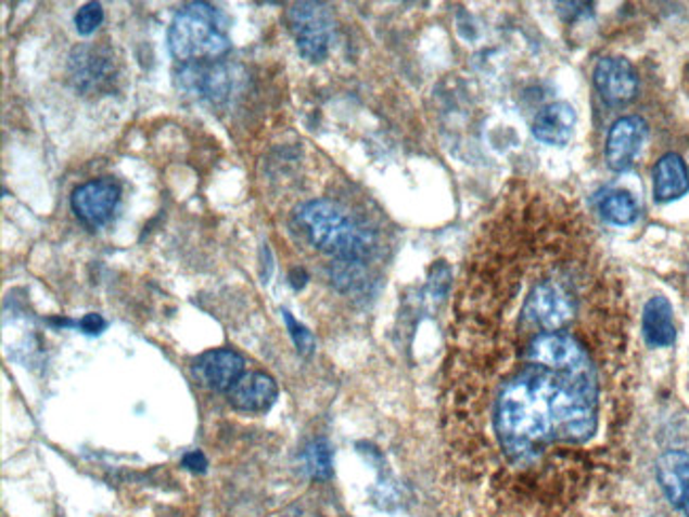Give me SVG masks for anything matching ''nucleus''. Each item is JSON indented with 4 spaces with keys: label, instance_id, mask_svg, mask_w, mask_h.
<instances>
[{
    "label": "nucleus",
    "instance_id": "obj_6",
    "mask_svg": "<svg viewBox=\"0 0 689 517\" xmlns=\"http://www.w3.org/2000/svg\"><path fill=\"white\" fill-rule=\"evenodd\" d=\"M68 68L77 90L84 94L104 92L113 83L115 75V62L109 55V51L93 46H79L73 49Z\"/></svg>",
    "mask_w": 689,
    "mask_h": 517
},
{
    "label": "nucleus",
    "instance_id": "obj_17",
    "mask_svg": "<svg viewBox=\"0 0 689 517\" xmlns=\"http://www.w3.org/2000/svg\"><path fill=\"white\" fill-rule=\"evenodd\" d=\"M304 467L312 479L327 481L333 477V454H331V445L324 439H317L306 445Z\"/></svg>",
    "mask_w": 689,
    "mask_h": 517
},
{
    "label": "nucleus",
    "instance_id": "obj_12",
    "mask_svg": "<svg viewBox=\"0 0 689 517\" xmlns=\"http://www.w3.org/2000/svg\"><path fill=\"white\" fill-rule=\"evenodd\" d=\"M658 483L666 501L681 509L689 494V454L684 450H668L658 458L655 465Z\"/></svg>",
    "mask_w": 689,
    "mask_h": 517
},
{
    "label": "nucleus",
    "instance_id": "obj_10",
    "mask_svg": "<svg viewBox=\"0 0 689 517\" xmlns=\"http://www.w3.org/2000/svg\"><path fill=\"white\" fill-rule=\"evenodd\" d=\"M278 399V384L272 376L253 372L240 377L228 392L231 408L244 414H266Z\"/></svg>",
    "mask_w": 689,
    "mask_h": 517
},
{
    "label": "nucleus",
    "instance_id": "obj_16",
    "mask_svg": "<svg viewBox=\"0 0 689 517\" xmlns=\"http://www.w3.org/2000/svg\"><path fill=\"white\" fill-rule=\"evenodd\" d=\"M598 212L613 225H633L639 217V204L628 191H609L598 199Z\"/></svg>",
    "mask_w": 689,
    "mask_h": 517
},
{
    "label": "nucleus",
    "instance_id": "obj_20",
    "mask_svg": "<svg viewBox=\"0 0 689 517\" xmlns=\"http://www.w3.org/2000/svg\"><path fill=\"white\" fill-rule=\"evenodd\" d=\"M183 467L191 473H206L208 469V461L200 450H193L189 454H184Z\"/></svg>",
    "mask_w": 689,
    "mask_h": 517
},
{
    "label": "nucleus",
    "instance_id": "obj_15",
    "mask_svg": "<svg viewBox=\"0 0 689 517\" xmlns=\"http://www.w3.org/2000/svg\"><path fill=\"white\" fill-rule=\"evenodd\" d=\"M643 337L649 348H668L677 339L673 306L664 295H655L645 303Z\"/></svg>",
    "mask_w": 689,
    "mask_h": 517
},
{
    "label": "nucleus",
    "instance_id": "obj_19",
    "mask_svg": "<svg viewBox=\"0 0 689 517\" xmlns=\"http://www.w3.org/2000/svg\"><path fill=\"white\" fill-rule=\"evenodd\" d=\"M282 314H284L286 329H289V335H291V339H293L297 352L304 354V357H310V354L315 352V337H312V333L306 329L302 323H297V321L291 316V312H282Z\"/></svg>",
    "mask_w": 689,
    "mask_h": 517
},
{
    "label": "nucleus",
    "instance_id": "obj_14",
    "mask_svg": "<svg viewBox=\"0 0 689 517\" xmlns=\"http://www.w3.org/2000/svg\"><path fill=\"white\" fill-rule=\"evenodd\" d=\"M689 191L688 164L677 153H666L653 168V195L655 202L668 204L684 197Z\"/></svg>",
    "mask_w": 689,
    "mask_h": 517
},
{
    "label": "nucleus",
    "instance_id": "obj_4",
    "mask_svg": "<svg viewBox=\"0 0 689 517\" xmlns=\"http://www.w3.org/2000/svg\"><path fill=\"white\" fill-rule=\"evenodd\" d=\"M291 33L299 53L310 62H321L329 51L333 20L321 2H297L289 11Z\"/></svg>",
    "mask_w": 689,
    "mask_h": 517
},
{
    "label": "nucleus",
    "instance_id": "obj_21",
    "mask_svg": "<svg viewBox=\"0 0 689 517\" xmlns=\"http://www.w3.org/2000/svg\"><path fill=\"white\" fill-rule=\"evenodd\" d=\"M79 329L88 335H98L102 331L106 329V321L100 316V314H88L79 321Z\"/></svg>",
    "mask_w": 689,
    "mask_h": 517
},
{
    "label": "nucleus",
    "instance_id": "obj_1",
    "mask_svg": "<svg viewBox=\"0 0 689 517\" xmlns=\"http://www.w3.org/2000/svg\"><path fill=\"white\" fill-rule=\"evenodd\" d=\"M480 246L493 454L520 509L558 516L602 426L590 242L564 195L520 185Z\"/></svg>",
    "mask_w": 689,
    "mask_h": 517
},
{
    "label": "nucleus",
    "instance_id": "obj_7",
    "mask_svg": "<svg viewBox=\"0 0 689 517\" xmlns=\"http://www.w3.org/2000/svg\"><path fill=\"white\" fill-rule=\"evenodd\" d=\"M647 139V124L639 115H626L613 124L607 137L604 157L613 172H626L633 168L637 155Z\"/></svg>",
    "mask_w": 689,
    "mask_h": 517
},
{
    "label": "nucleus",
    "instance_id": "obj_13",
    "mask_svg": "<svg viewBox=\"0 0 689 517\" xmlns=\"http://www.w3.org/2000/svg\"><path fill=\"white\" fill-rule=\"evenodd\" d=\"M577 115L569 102H551L533 121V134L537 141L551 146H564L575 134Z\"/></svg>",
    "mask_w": 689,
    "mask_h": 517
},
{
    "label": "nucleus",
    "instance_id": "obj_18",
    "mask_svg": "<svg viewBox=\"0 0 689 517\" xmlns=\"http://www.w3.org/2000/svg\"><path fill=\"white\" fill-rule=\"evenodd\" d=\"M104 20V11H102V4L100 2H88L84 4L77 15H75V28L79 35L84 37H90L92 33H95V28L102 24Z\"/></svg>",
    "mask_w": 689,
    "mask_h": 517
},
{
    "label": "nucleus",
    "instance_id": "obj_8",
    "mask_svg": "<svg viewBox=\"0 0 689 517\" xmlns=\"http://www.w3.org/2000/svg\"><path fill=\"white\" fill-rule=\"evenodd\" d=\"M595 86L600 98L611 106L628 104L639 92V77L626 57H602L595 68Z\"/></svg>",
    "mask_w": 689,
    "mask_h": 517
},
{
    "label": "nucleus",
    "instance_id": "obj_11",
    "mask_svg": "<svg viewBox=\"0 0 689 517\" xmlns=\"http://www.w3.org/2000/svg\"><path fill=\"white\" fill-rule=\"evenodd\" d=\"M179 86L191 94L206 100H224L230 92V73L224 64L217 62H189L181 64L177 73Z\"/></svg>",
    "mask_w": 689,
    "mask_h": 517
},
{
    "label": "nucleus",
    "instance_id": "obj_22",
    "mask_svg": "<svg viewBox=\"0 0 689 517\" xmlns=\"http://www.w3.org/2000/svg\"><path fill=\"white\" fill-rule=\"evenodd\" d=\"M681 509H684V514H686V517H689V494H688V499H686V503H684V507H681Z\"/></svg>",
    "mask_w": 689,
    "mask_h": 517
},
{
    "label": "nucleus",
    "instance_id": "obj_9",
    "mask_svg": "<svg viewBox=\"0 0 689 517\" xmlns=\"http://www.w3.org/2000/svg\"><path fill=\"white\" fill-rule=\"evenodd\" d=\"M244 357L231 348L204 352L193 363V376L202 386L215 392H230L231 386L244 376Z\"/></svg>",
    "mask_w": 689,
    "mask_h": 517
},
{
    "label": "nucleus",
    "instance_id": "obj_3",
    "mask_svg": "<svg viewBox=\"0 0 689 517\" xmlns=\"http://www.w3.org/2000/svg\"><path fill=\"white\" fill-rule=\"evenodd\" d=\"M170 53L181 62H215L231 48L226 15L206 2H191L183 7L168 33Z\"/></svg>",
    "mask_w": 689,
    "mask_h": 517
},
{
    "label": "nucleus",
    "instance_id": "obj_2",
    "mask_svg": "<svg viewBox=\"0 0 689 517\" xmlns=\"http://www.w3.org/2000/svg\"><path fill=\"white\" fill-rule=\"evenodd\" d=\"M295 221L312 246L342 261L361 263L375 248V235L331 199L302 204Z\"/></svg>",
    "mask_w": 689,
    "mask_h": 517
},
{
    "label": "nucleus",
    "instance_id": "obj_5",
    "mask_svg": "<svg viewBox=\"0 0 689 517\" xmlns=\"http://www.w3.org/2000/svg\"><path fill=\"white\" fill-rule=\"evenodd\" d=\"M122 199V188L115 179L102 177L75 189L71 195V208L79 221L88 228H102L113 217Z\"/></svg>",
    "mask_w": 689,
    "mask_h": 517
}]
</instances>
